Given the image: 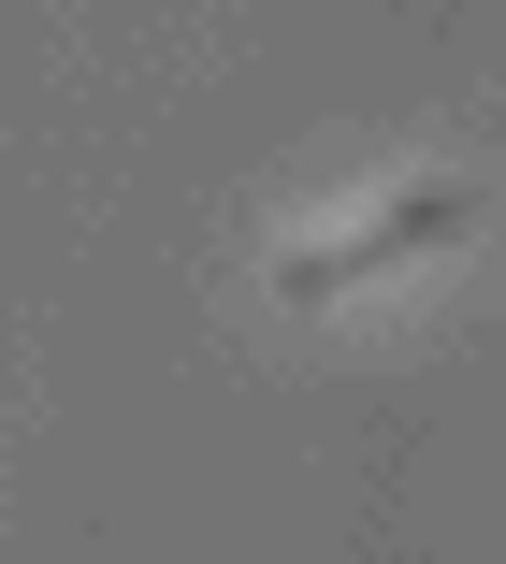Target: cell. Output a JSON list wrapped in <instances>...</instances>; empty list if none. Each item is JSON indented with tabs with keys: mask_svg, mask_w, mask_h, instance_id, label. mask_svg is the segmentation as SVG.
<instances>
[{
	"mask_svg": "<svg viewBox=\"0 0 506 564\" xmlns=\"http://www.w3.org/2000/svg\"><path fill=\"white\" fill-rule=\"evenodd\" d=\"M477 232V174H406L376 188L347 232H290L276 247V304H347V290H391L406 261H449Z\"/></svg>",
	"mask_w": 506,
	"mask_h": 564,
	"instance_id": "cell-1",
	"label": "cell"
}]
</instances>
